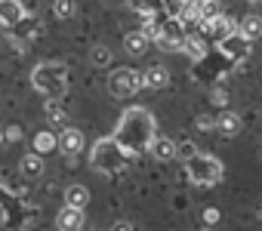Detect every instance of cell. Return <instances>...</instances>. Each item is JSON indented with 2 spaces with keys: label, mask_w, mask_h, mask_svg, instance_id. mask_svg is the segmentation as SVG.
I'll list each match as a JSON object with an SVG mask.
<instances>
[{
  "label": "cell",
  "mask_w": 262,
  "mask_h": 231,
  "mask_svg": "<svg viewBox=\"0 0 262 231\" xmlns=\"http://www.w3.org/2000/svg\"><path fill=\"white\" fill-rule=\"evenodd\" d=\"M114 139H117V145H120L129 157L148 151L151 142L158 139V136H155V118H151V111L142 108V105L126 108L123 118H120V124H117V130H114Z\"/></svg>",
  "instance_id": "6da1fadb"
},
{
  "label": "cell",
  "mask_w": 262,
  "mask_h": 231,
  "mask_svg": "<svg viewBox=\"0 0 262 231\" xmlns=\"http://www.w3.org/2000/svg\"><path fill=\"white\" fill-rule=\"evenodd\" d=\"M31 83L37 93H43L50 102H56L65 86H68V65L62 62H40L34 71H31Z\"/></svg>",
  "instance_id": "7a4b0ae2"
},
{
  "label": "cell",
  "mask_w": 262,
  "mask_h": 231,
  "mask_svg": "<svg viewBox=\"0 0 262 231\" xmlns=\"http://www.w3.org/2000/svg\"><path fill=\"white\" fill-rule=\"evenodd\" d=\"M126 160H129V154L117 145V139H114V136L99 139V142L93 145V167H96L99 173H105V176L120 173V170L126 167Z\"/></svg>",
  "instance_id": "3957f363"
},
{
  "label": "cell",
  "mask_w": 262,
  "mask_h": 231,
  "mask_svg": "<svg viewBox=\"0 0 262 231\" xmlns=\"http://www.w3.org/2000/svg\"><path fill=\"white\" fill-rule=\"evenodd\" d=\"M185 173H188V179H191L194 185L210 188V185L222 182L225 167H222V160H219V157H213V154H198V157H191V160L185 164Z\"/></svg>",
  "instance_id": "277c9868"
},
{
  "label": "cell",
  "mask_w": 262,
  "mask_h": 231,
  "mask_svg": "<svg viewBox=\"0 0 262 231\" xmlns=\"http://www.w3.org/2000/svg\"><path fill=\"white\" fill-rule=\"evenodd\" d=\"M142 86H145V74H139L133 68H117L108 77V89H111L114 99H129V96H136Z\"/></svg>",
  "instance_id": "5b68a950"
},
{
  "label": "cell",
  "mask_w": 262,
  "mask_h": 231,
  "mask_svg": "<svg viewBox=\"0 0 262 231\" xmlns=\"http://www.w3.org/2000/svg\"><path fill=\"white\" fill-rule=\"evenodd\" d=\"M191 34L185 31V22H179V19H164L161 22V34H158V47L164 50V53H179V50H185V40H188Z\"/></svg>",
  "instance_id": "8992f818"
},
{
  "label": "cell",
  "mask_w": 262,
  "mask_h": 231,
  "mask_svg": "<svg viewBox=\"0 0 262 231\" xmlns=\"http://www.w3.org/2000/svg\"><path fill=\"white\" fill-rule=\"evenodd\" d=\"M204 34H207V37H216V40L222 43V40H228V37H234V34H237V22H231V19L222 13V16H216L213 22H207V25H204Z\"/></svg>",
  "instance_id": "52a82bcc"
},
{
  "label": "cell",
  "mask_w": 262,
  "mask_h": 231,
  "mask_svg": "<svg viewBox=\"0 0 262 231\" xmlns=\"http://www.w3.org/2000/svg\"><path fill=\"white\" fill-rule=\"evenodd\" d=\"M219 50H222L228 59H234V62H244V59L250 56V50H253V40H247V37L234 34V37L222 40V43H219Z\"/></svg>",
  "instance_id": "ba28073f"
},
{
  "label": "cell",
  "mask_w": 262,
  "mask_h": 231,
  "mask_svg": "<svg viewBox=\"0 0 262 231\" xmlns=\"http://www.w3.org/2000/svg\"><path fill=\"white\" fill-rule=\"evenodd\" d=\"M59 151H62V154H68V157L80 154V151H83V133H80V130H74V127L62 130V133H59Z\"/></svg>",
  "instance_id": "9c48e42d"
},
{
  "label": "cell",
  "mask_w": 262,
  "mask_h": 231,
  "mask_svg": "<svg viewBox=\"0 0 262 231\" xmlns=\"http://www.w3.org/2000/svg\"><path fill=\"white\" fill-rule=\"evenodd\" d=\"M56 228H59V231H80V228H83V210H71V206L59 210Z\"/></svg>",
  "instance_id": "30bf717a"
},
{
  "label": "cell",
  "mask_w": 262,
  "mask_h": 231,
  "mask_svg": "<svg viewBox=\"0 0 262 231\" xmlns=\"http://www.w3.org/2000/svg\"><path fill=\"white\" fill-rule=\"evenodd\" d=\"M151 157L155 160H176V154H179V145L173 142V139H167V136H158L155 142H151Z\"/></svg>",
  "instance_id": "8fae6325"
},
{
  "label": "cell",
  "mask_w": 262,
  "mask_h": 231,
  "mask_svg": "<svg viewBox=\"0 0 262 231\" xmlns=\"http://www.w3.org/2000/svg\"><path fill=\"white\" fill-rule=\"evenodd\" d=\"M237 34L247 37V40L262 37V16H259V13H247V16L237 22Z\"/></svg>",
  "instance_id": "7c38bea8"
},
{
  "label": "cell",
  "mask_w": 262,
  "mask_h": 231,
  "mask_svg": "<svg viewBox=\"0 0 262 231\" xmlns=\"http://www.w3.org/2000/svg\"><path fill=\"white\" fill-rule=\"evenodd\" d=\"M216 130L222 133V136H237L241 133V118L234 111H219V118H216Z\"/></svg>",
  "instance_id": "4fadbf2b"
},
{
  "label": "cell",
  "mask_w": 262,
  "mask_h": 231,
  "mask_svg": "<svg viewBox=\"0 0 262 231\" xmlns=\"http://www.w3.org/2000/svg\"><path fill=\"white\" fill-rule=\"evenodd\" d=\"M148 43H151V40L145 37V31H142V28H139V31H129V34L123 37V47H126V53H129V56H142V53L148 50Z\"/></svg>",
  "instance_id": "5bb4252c"
},
{
  "label": "cell",
  "mask_w": 262,
  "mask_h": 231,
  "mask_svg": "<svg viewBox=\"0 0 262 231\" xmlns=\"http://www.w3.org/2000/svg\"><path fill=\"white\" fill-rule=\"evenodd\" d=\"M167 83H170V71L164 65H155V68L145 71V86L148 89H164Z\"/></svg>",
  "instance_id": "9a60e30c"
},
{
  "label": "cell",
  "mask_w": 262,
  "mask_h": 231,
  "mask_svg": "<svg viewBox=\"0 0 262 231\" xmlns=\"http://www.w3.org/2000/svg\"><path fill=\"white\" fill-rule=\"evenodd\" d=\"M19 170H22V176H28V179H37V176L43 173V157H40V154H34V151H28V154L22 157Z\"/></svg>",
  "instance_id": "2e32d148"
},
{
  "label": "cell",
  "mask_w": 262,
  "mask_h": 231,
  "mask_svg": "<svg viewBox=\"0 0 262 231\" xmlns=\"http://www.w3.org/2000/svg\"><path fill=\"white\" fill-rule=\"evenodd\" d=\"M90 203V191L83 188V185H71L68 191H65V206H71V210H83Z\"/></svg>",
  "instance_id": "e0dca14e"
},
{
  "label": "cell",
  "mask_w": 262,
  "mask_h": 231,
  "mask_svg": "<svg viewBox=\"0 0 262 231\" xmlns=\"http://www.w3.org/2000/svg\"><path fill=\"white\" fill-rule=\"evenodd\" d=\"M182 53H188V59H194V62H201L204 56H207V40L198 34V37H188L185 40V50Z\"/></svg>",
  "instance_id": "ac0fdd59"
},
{
  "label": "cell",
  "mask_w": 262,
  "mask_h": 231,
  "mask_svg": "<svg viewBox=\"0 0 262 231\" xmlns=\"http://www.w3.org/2000/svg\"><path fill=\"white\" fill-rule=\"evenodd\" d=\"M53 148H59V139L53 136V133H37L34 136V154H47V151H53Z\"/></svg>",
  "instance_id": "d6986e66"
},
{
  "label": "cell",
  "mask_w": 262,
  "mask_h": 231,
  "mask_svg": "<svg viewBox=\"0 0 262 231\" xmlns=\"http://www.w3.org/2000/svg\"><path fill=\"white\" fill-rule=\"evenodd\" d=\"M19 19H22V7L19 4H4V7H0V22H4V25L19 22Z\"/></svg>",
  "instance_id": "ffe728a7"
},
{
  "label": "cell",
  "mask_w": 262,
  "mask_h": 231,
  "mask_svg": "<svg viewBox=\"0 0 262 231\" xmlns=\"http://www.w3.org/2000/svg\"><path fill=\"white\" fill-rule=\"evenodd\" d=\"M90 59H93V65H99V68H105V65L111 62V50H108V47H93V53H90Z\"/></svg>",
  "instance_id": "44dd1931"
},
{
  "label": "cell",
  "mask_w": 262,
  "mask_h": 231,
  "mask_svg": "<svg viewBox=\"0 0 262 231\" xmlns=\"http://www.w3.org/2000/svg\"><path fill=\"white\" fill-rule=\"evenodd\" d=\"M198 154H201V151H198L191 142H179V154H176L179 160H185V164H188V160H191V157H198Z\"/></svg>",
  "instance_id": "7402d4cb"
},
{
  "label": "cell",
  "mask_w": 262,
  "mask_h": 231,
  "mask_svg": "<svg viewBox=\"0 0 262 231\" xmlns=\"http://www.w3.org/2000/svg\"><path fill=\"white\" fill-rule=\"evenodd\" d=\"M47 114H50V121H53V124H62V121H65V111H62L59 102H50V105H47Z\"/></svg>",
  "instance_id": "603a6c76"
},
{
  "label": "cell",
  "mask_w": 262,
  "mask_h": 231,
  "mask_svg": "<svg viewBox=\"0 0 262 231\" xmlns=\"http://www.w3.org/2000/svg\"><path fill=\"white\" fill-rule=\"evenodd\" d=\"M204 222H207V225H216V222H219V210H216V206H207V210H204Z\"/></svg>",
  "instance_id": "cb8c5ba5"
},
{
  "label": "cell",
  "mask_w": 262,
  "mask_h": 231,
  "mask_svg": "<svg viewBox=\"0 0 262 231\" xmlns=\"http://www.w3.org/2000/svg\"><path fill=\"white\" fill-rule=\"evenodd\" d=\"M210 99H213V105H225V102H228V93H225V89H213Z\"/></svg>",
  "instance_id": "d4e9b609"
},
{
  "label": "cell",
  "mask_w": 262,
  "mask_h": 231,
  "mask_svg": "<svg viewBox=\"0 0 262 231\" xmlns=\"http://www.w3.org/2000/svg\"><path fill=\"white\" fill-rule=\"evenodd\" d=\"M71 10H74L71 4H56V16H62V19H65V16H71Z\"/></svg>",
  "instance_id": "484cf974"
},
{
  "label": "cell",
  "mask_w": 262,
  "mask_h": 231,
  "mask_svg": "<svg viewBox=\"0 0 262 231\" xmlns=\"http://www.w3.org/2000/svg\"><path fill=\"white\" fill-rule=\"evenodd\" d=\"M198 127H201V130H213L216 121H213V118H198Z\"/></svg>",
  "instance_id": "4316f807"
},
{
  "label": "cell",
  "mask_w": 262,
  "mask_h": 231,
  "mask_svg": "<svg viewBox=\"0 0 262 231\" xmlns=\"http://www.w3.org/2000/svg\"><path fill=\"white\" fill-rule=\"evenodd\" d=\"M7 139H10V142H19V139H22V130H19V127H10V130H7Z\"/></svg>",
  "instance_id": "83f0119b"
},
{
  "label": "cell",
  "mask_w": 262,
  "mask_h": 231,
  "mask_svg": "<svg viewBox=\"0 0 262 231\" xmlns=\"http://www.w3.org/2000/svg\"><path fill=\"white\" fill-rule=\"evenodd\" d=\"M111 231H133V225H129V222H117Z\"/></svg>",
  "instance_id": "f1b7e54d"
},
{
  "label": "cell",
  "mask_w": 262,
  "mask_h": 231,
  "mask_svg": "<svg viewBox=\"0 0 262 231\" xmlns=\"http://www.w3.org/2000/svg\"><path fill=\"white\" fill-rule=\"evenodd\" d=\"M7 142V130H0V145H4Z\"/></svg>",
  "instance_id": "f546056e"
},
{
  "label": "cell",
  "mask_w": 262,
  "mask_h": 231,
  "mask_svg": "<svg viewBox=\"0 0 262 231\" xmlns=\"http://www.w3.org/2000/svg\"><path fill=\"white\" fill-rule=\"evenodd\" d=\"M204 231H216V228H204Z\"/></svg>",
  "instance_id": "4dcf8cb0"
},
{
  "label": "cell",
  "mask_w": 262,
  "mask_h": 231,
  "mask_svg": "<svg viewBox=\"0 0 262 231\" xmlns=\"http://www.w3.org/2000/svg\"><path fill=\"white\" fill-rule=\"evenodd\" d=\"M259 219H262V206H259Z\"/></svg>",
  "instance_id": "1f68e13d"
}]
</instances>
